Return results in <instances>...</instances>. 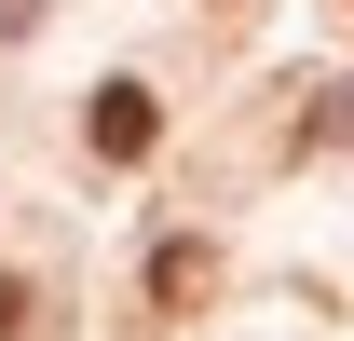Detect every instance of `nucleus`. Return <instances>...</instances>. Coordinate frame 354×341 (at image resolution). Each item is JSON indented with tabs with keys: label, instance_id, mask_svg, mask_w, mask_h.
Instances as JSON below:
<instances>
[{
	"label": "nucleus",
	"instance_id": "nucleus-4",
	"mask_svg": "<svg viewBox=\"0 0 354 341\" xmlns=\"http://www.w3.org/2000/svg\"><path fill=\"white\" fill-rule=\"evenodd\" d=\"M28 314H41V300H28V287H0V341H14V328H28Z\"/></svg>",
	"mask_w": 354,
	"mask_h": 341
},
{
	"label": "nucleus",
	"instance_id": "nucleus-1",
	"mask_svg": "<svg viewBox=\"0 0 354 341\" xmlns=\"http://www.w3.org/2000/svg\"><path fill=\"white\" fill-rule=\"evenodd\" d=\"M82 137H95V164H150L164 150V110H150V82H109L82 110Z\"/></svg>",
	"mask_w": 354,
	"mask_h": 341
},
{
	"label": "nucleus",
	"instance_id": "nucleus-3",
	"mask_svg": "<svg viewBox=\"0 0 354 341\" xmlns=\"http://www.w3.org/2000/svg\"><path fill=\"white\" fill-rule=\"evenodd\" d=\"M300 137H313V150H341V137H354V82H313V96H300Z\"/></svg>",
	"mask_w": 354,
	"mask_h": 341
},
{
	"label": "nucleus",
	"instance_id": "nucleus-2",
	"mask_svg": "<svg viewBox=\"0 0 354 341\" xmlns=\"http://www.w3.org/2000/svg\"><path fill=\"white\" fill-rule=\"evenodd\" d=\"M150 300H164V314H191V300H218V246H205V232H177V246H150Z\"/></svg>",
	"mask_w": 354,
	"mask_h": 341
}]
</instances>
